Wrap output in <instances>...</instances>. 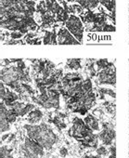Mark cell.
<instances>
[{"instance_id":"6da1fadb","label":"cell","mask_w":129,"mask_h":158,"mask_svg":"<svg viewBox=\"0 0 129 158\" xmlns=\"http://www.w3.org/2000/svg\"><path fill=\"white\" fill-rule=\"evenodd\" d=\"M27 137L39 143L45 150H51L53 146L59 142V137L47 123H40L38 125L26 124L23 126Z\"/></svg>"},{"instance_id":"7a4b0ae2","label":"cell","mask_w":129,"mask_h":158,"mask_svg":"<svg viewBox=\"0 0 129 158\" xmlns=\"http://www.w3.org/2000/svg\"><path fill=\"white\" fill-rule=\"evenodd\" d=\"M0 81L7 87H10L17 82H23L30 84L32 82V77L30 74V70H21L17 65H10L4 67L0 71Z\"/></svg>"},{"instance_id":"3957f363","label":"cell","mask_w":129,"mask_h":158,"mask_svg":"<svg viewBox=\"0 0 129 158\" xmlns=\"http://www.w3.org/2000/svg\"><path fill=\"white\" fill-rule=\"evenodd\" d=\"M20 153L24 158H38L45 155V149L36 142L25 137L23 142L20 145Z\"/></svg>"},{"instance_id":"277c9868","label":"cell","mask_w":129,"mask_h":158,"mask_svg":"<svg viewBox=\"0 0 129 158\" xmlns=\"http://www.w3.org/2000/svg\"><path fill=\"white\" fill-rule=\"evenodd\" d=\"M93 133H94V131L89 126H87L84 121L79 117L73 118V125L68 131L69 136H71L74 139H76L77 142H80V140L86 139V137L92 135Z\"/></svg>"},{"instance_id":"5b68a950","label":"cell","mask_w":129,"mask_h":158,"mask_svg":"<svg viewBox=\"0 0 129 158\" xmlns=\"http://www.w3.org/2000/svg\"><path fill=\"white\" fill-rule=\"evenodd\" d=\"M65 27L67 28L69 32L77 39L80 43H83V37H84V25L81 18L76 15L71 14L69 19L66 21Z\"/></svg>"},{"instance_id":"8992f818","label":"cell","mask_w":129,"mask_h":158,"mask_svg":"<svg viewBox=\"0 0 129 158\" xmlns=\"http://www.w3.org/2000/svg\"><path fill=\"white\" fill-rule=\"evenodd\" d=\"M97 82H99V85H110L115 87L116 76H115L114 65L107 69L101 70V71L97 73Z\"/></svg>"},{"instance_id":"52a82bcc","label":"cell","mask_w":129,"mask_h":158,"mask_svg":"<svg viewBox=\"0 0 129 158\" xmlns=\"http://www.w3.org/2000/svg\"><path fill=\"white\" fill-rule=\"evenodd\" d=\"M57 41L59 45H80V43L66 27H60L57 33Z\"/></svg>"},{"instance_id":"ba28073f","label":"cell","mask_w":129,"mask_h":158,"mask_svg":"<svg viewBox=\"0 0 129 158\" xmlns=\"http://www.w3.org/2000/svg\"><path fill=\"white\" fill-rule=\"evenodd\" d=\"M97 135L104 146H110L115 142V128H103Z\"/></svg>"},{"instance_id":"9c48e42d","label":"cell","mask_w":129,"mask_h":158,"mask_svg":"<svg viewBox=\"0 0 129 158\" xmlns=\"http://www.w3.org/2000/svg\"><path fill=\"white\" fill-rule=\"evenodd\" d=\"M8 108L4 102L0 103V134L6 133L10 130L11 124L8 120L7 113Z\"/></svg>"},{"instance_id":"30bf717a","label":"cell","mask_w":129,"mask_h":158,"mask_svg":"<svg viewBox=\"0 0 129 158\" xmlns=\"http://www.w3.org/2000/svg\"><path fill=\"white\" fill-rule=\"evenodd\" d=\"M43 117H44L43 112L40 110V108L36 107L27 115V122L30 125H38L42 121Z\"/></svg>"},{"instance_id":"8fae6325","label":"cell","mask_w":129,"mask_h":158,"mask_svg":"<svg viewBox=\"0 0 129 158\" xmlns=\"http://www.w3.org/2000/svg\"><path fill=\"white\" fill-rule=\"evenodd\" d=\"M84 121L87 125V126H89L93 131H99V129H100L99 119L97 118L94 115H92V113H87L86 117H84Z\"/></svg>"},{"instance_id":"7c38bea8","label":"cell","mask_w":129,"mask_h":158,"mask_svg":"<svg viewBox=\"0 0 129 158\" xmlns=\"http://www.w3.org/2000/svg\"><path fill=\"white\" fill-rule=\"evenodd\" d=\"M43 44L44 45H57V33L55 29L53 31H45L43 36Z\"/></svg>"},{"instance_id":"4fadbf2b","label":"cell","mask_w":129,"mask_h":158,"mask_svg":"<svg viewBox=\"0 0 129 158\" xmlns=\"http://www.w3.org/2000/svg\"><path fill=\"white\" fill-rule=\"evenodd\" d=\"M66 68L73 70V71H77L82 68V60L81 59H71L66 61Z\"/></svg>"},{"instance_id":"5bb4252c","label":"cell","mask_w":129,"mask_h":158,"mask_svg":"<svg viewBox=\"0 0 129 158\" xmlns=\"http://www.w3.org/2000/svg\"><path fill=\"white\" fill-rule=\"evenodd\" d=\"M13 149L10 148L8 146H1L0 147V158H15L12 155Z\"/></svg>"},{"instance_id":"9a60e30c","label":"cell","mask_w":129,"mask_h":158,"mask_svg":"<svg viewBox=\"0 0 129 158\" xmlns=\"http://www.w3.org/2000/svg\"><path fill=\"white\" fill-rule=\"evenodd\" d=\"M99 4L110 13L115 10V0H99Z\"/></svg>"},{"instance_id":"2e32d148","label":"cell","mask_w":129,"mask_h":158,"mask_svg":"<svg viewBox=\"0 0 129 158\" xmlns=\"http://www.w3.org/2000/svg\"><path fill=\"white\" fill-rule=\"evenodd\" d=\"M95 65L97 67V71H101V70H104L107 69L110 66H113V63H110L108 60H96Z\"/></svg>"},{"instance_id":"e0dca14e","label":"cell","mask_w":129,"mask_h":158,"mask_svg":"<svg viewBox=\"0 0 129 158\" xmlns=\"http://www.w3.org/2000/svg\"><path fill=\"white\" fill-rule=\"evenodd\" d=\"M96 153H97V155H99L101 158L102 157H105L107 155H109V150L104 145H100V146L97 147L96 149Z\"/></svg>"},{"instance_id":"ac0fdd59","label":"cell","mask_w":129,"mask_h":158,"mask_svg":"<svg viewBox=\"0 0 129 158\" xmlns=\"http://www.w3.org/2000/svg\"><path fill=\"white\" fill-rule=\"evenodd\" d=\"M8 89H10V87H7L5 84H4V83L0 82V100H3L4 99H5Z\"/></svg>"},{"instance_id":"d6986e66","label":"cell","mask_w":129,"mask_h":158,"mask_svg":"<svg viewBox=\"0 0 129 158\" xmlns=\"http://www.w3.org/2000/svg\"><path fill=\"white\" fill-rule=\"evenodd\" d=\"M24 34L23 33H21L20 31H13L10 33V38L11 39H15V40H19L21 37H23Z\"/></svg>"},{"instance_id":"ffe728a7","label":"cell","mask_w":129,"mask_h":158,"mask_svg":"<svg viewBox=\"0 0 129 158\" xmlns=\"http://www.w3.org/2000/svg\"><path fill=\"white\" fill-rule=\"evenodd\" d=\"M23 45V44H25V41H23L19 39V40H15V39H8L5 42V45Z\"/></svg>"},{"instance_id":"44dd1931","label":"cell","mask_w":129,"mask_h":158,"mask_svg":"<svg viewBox=\"0 0 129 158\" xmlns=\"http://www.w3.org/2000/svg\"><path fill=\"white\" fill-rule=\"evenodd\" d=\"M102 32H115V26L113 24H109L107 23L104 27Z\"/></svg>"},{"instance_id":"7402d4cb","label":"cell","mask_w":129,"mask_h":158,"mask_svg":"<svg viewBox=\"0 0 129 158\" xmlns=\"http://www.w3.org/2000/svg\"><path fill=\"white\" fill-rule=\"evenodd\" d=\"M68 153H69V152H68V149H67V148L61 147V148L60 149V156H62V157H66V156L68 155Z\"/></svg>"},{"instance_id":"603a6c76","label":"cell","mask_w":129,"mask_h":158,"mask_svg":"<svg viewBox=\"0 0 129 158\" xmlns=\"http://www.w3.org/2000/svg\"><path fill=\"white\" fill-rule=\"evenodd\" d=\"M8 36H10V34H8V32H3L2 30H0V41L5 40L6 37Z\"/></svg>"},{"instance_id":"cb8c5ba5","label":"cell","mask_w":129,"mask_h":158,"mask_svg":"<svg viewBox=\"0 0 129 158\" xmlns=\"http://www.w3.org/2000/svg\"><path fill=\"white\" fill-rule=\"evenodd\" d=\"M82 158H101L99 155H84Z\"/></svg>"},{"instance_id":"d4e9b609","label":"cell","mask_w":129,"mask_h":158,"mask_svg":"<svg viewBox=\"0 0 129 158\" xmlns=\"http://www.w3.org/2000/svg\"><path fill=\"white\" fill-rule=\"evenodd\" d=\"M2 142H3L1 140V138H0V145H1V144H2Z\"/></svg>"},{"instance_id":"484cf974","label":"cell","mask_w":129,"mask_h":158,"mask_svg":"<svg viewBox=\"0 0 129 158\" xmlns=\"http://www.w3.org/2000/svg\"><path fill=\"white\" fill-rule=\"evenodd\" d=\"M34 1H36V0H34Z\"/></svg>"}]
</instances>
